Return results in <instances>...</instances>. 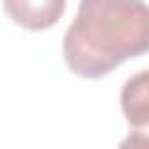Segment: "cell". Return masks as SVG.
I'll use <instances>...</instances> for the list:
<instances>
[{
    "label": "cell",
    "mask_w": 149,
    "mask_h": 149,
    "mask_svg": "<svg viewBox=\"0 0 149 149\" xmlns=\"http://www.w3.org/2000/svg\"><path fill=\"white\" fill-rule=\"evenodd\" d=\"M149 49V9L142 0H81L63 35V58L84 79H100Z\"/></svg>",
    "instance_id": "cell-1"
},
{
    "label": "cell",
    "mask_w": 149,
    "mask_h": 149,
    "mask_svg": "<svg viewBox=\"0 0 149 149\" xmlns=\"http://www.w3.org/2000/svg\"><path fill=\"white\" fill-rule=\"evenodd\" d=\"M68 0H2L5 14L26 30H47L58 23Z\"/></svg>",
    "instance_id": "cell-2"
},
{
    "label": "cell",
    "mask_w": 149,
    "mask_h": 149,
    "mask_svg": "<svg viewBox=\"0 0 149 149\" xmlns=\"http://www.w3.org/2000/svg\"><path fill=\"white\" fill-rule=\"evenodd\" d=\"M121 109L126 121L133 128L137 130L147 128V121H149V72L147 70H140L133 79L123 84Z\"/></svg>",
    "instance_id": "cell-3"
}]
</instances>
